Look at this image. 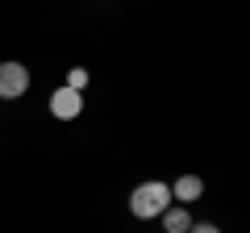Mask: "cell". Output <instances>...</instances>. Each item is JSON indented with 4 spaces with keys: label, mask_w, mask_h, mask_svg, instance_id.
I'll use <instances>...</instances> for the list:
<instances>
[{
    "label": "cell",
    "mask_w": 250,
    "mask_h": 233,
    "mask_svg": "<svg viewBox=\"0 0 250 233\" xmlns=\"http://www.w3.org/2000/svg\"><path fill=\"white\" fill-rule=\"evenodd\" d=\"M125 204H129V213L138 221H154V216H163V208H171V188L163 179H146V183H138L129 192Z\"/></svg>",
    "instance_id": "6da1fadb"
},
{
    "label": "cell",
    "mask_w": 250,
    "mask_h": 233,
    "mask_svg": "<svg viewBox=\"0 0 250 233\" xmlns=\"http://www.w3.org/2000/svg\"><path fill=\"white\" fill-rule=\"evenodd\" d=\"M29 92V67L9 58V63H0V100H17Z\"/></svg>",
    "instance_id": "7a4b0ae2"
},
{
    "label": "cell",
    "mask_w": 250,
    "mask_h": 233,
    "mask_svg": "<svg viewBox=\"0 0 250 233\" xmlns=\"http://www.w3.org/2000/svg\"><path fill=\"white\" fill-rule=\"evenodd\" d=\"M50 113L59 116V121H75V116L83 113V92H75V88H54L50 92Z\"/></svg>",
    "instance_id": "3957f363"
},
{
    "label": "cell",
    "mask_w": 250,
    "mask_h": 233,
    "mask_svg": "<svg viewBox=\"0 0 250 233\" xmlns=\"http://www.w3.org/2000/svg\"><path fill=\"white\" fill-rule=\"evenodd\" d=\"M171 188V204H196L200 196H205V179H200V175H179L175 183H167Z\"/></svg>",
    "instance_id": "277c9868"
},
{
    "label": "cell",
    "mask_w": 250,
    "mask_h": 233,
    "mask_svg": "<svg viewBox=\"0 0 250 233\" xmlns=\"http://www.w3.org/2000/svg\"><path fill=\"white\" fill-rule=\"evenodd\" d=\"M163 233H188L192 229V213H188L184 204H171V208H163Z\"/></svg>",
    "instance_id": "5b68a950"
},
{
    "label": "cell",
    "mask_w": 250,
    "mask_h": 233,
    "mask_svg": "<svg viewBox=\"0 0 250 233\" xmlns=\"http://www.w3.org/2000/svg\"><path fill=\"white\" fill-rule=\"evenodd\" d=\"M92 83V75L83 71V67H71V71H67V88H75V92H83Z\"/></svg>",
    "instance_id": "8992f818"
},
{
    "label": "cell",
    "mask_w": 250,
    "mask_h": 233,
    "mask_svg": "<svg viewBox=\"0 0 250 233\" xmlns=\"http://www.w3.org/2000/svg\"><path fill=\"white\" fill-rule=\"evenodd\" d=\"M188 233H221V229H217L213 221H192V229H188Z\"/></svg>",
    "instance_id": "52a82bcc"
}]
</instances>
